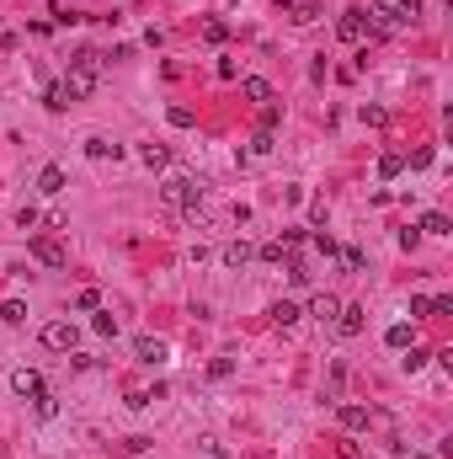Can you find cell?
I'll return each instance as SVG.
<instances>
[{
	"label": "cell",
	"instance_id": "f546056e",
	"mask_svg": "<svg viewBox=\"0 0 453 459\" xmlns=\"http://www.w3.org/2000/svg\"><path fill=\"white\" fill-rule=\"evenodd\" d=\"M389 347H411V326H389Z\"/></svg>",
	"mask_w": 453,
	"mask_h": 459
},
{
	"label": "cell",
	"instance_id": "4316f807",
	"mask_svg": "<svg viewBox=\"0 0 453 459\" xmlns=\"http://www.w3.org/2000/svg\"><path fill=\"white\" fill-rule=\"evenodd\" d=\"M288 278H294V283H310V267L298 262V256H288Z\"/></svg>",
	"mask_w": 453,
	"mask_h": 459
},
{
	"label": "cell",
	"instance_id": "7402d4cb",
	"mask_svg": "<svg viewBox=\"0 0 453 459\" xmlns=\"http://www.w3.org/2000/svg\"><path fill=\"white\" fill-rule=\"evenodd\" d=\"M166 118H171V129H192V123H198V118H192V107H171Z\"/></svg>",
	"mask_w": 453,
	"mask_h": 459
},
{
	"label": "cell",
	"instance_id": "e0dca14e",
	"mask_svg": "<svg viewBox=\"0 0 453 459\" xmlns=\"http://www.w3.org/2000/svg\"><path fill=\"white\" fill-rule=\"evenodd\" d=\"M400 171H406V160H400V155H379V177L384 181H394Z\"/></svg>",
	"mask_w": 453,
	"mask_h": 459
},
{
	"label": "cell",
	"instance_id": "7a4b0ae2",
	"mask_svg": "<svg viewBox=\"0 0 453 459\" xmlns=\"http://www.w3.org/2000/svg\"><path fill=\"white\" fill-rule=\"evenodd\" d=\"M160 198H166V208H181V214H192V208L203 203V187H198V181L192 177H166V187H160Z\"/></svg>",
	"mask_w": 453,
	"mask_h": 459
},
{
	"label": "cell",
	"instance_id": "484cf974",
	"mask_svg": "<svg viewBox=\"0 0 453 459\" xmlns=\"http://www.w3.org/2000/svg\"><path fill=\"white\" fill-rule=\"evenodd\" d=\"M96 331H102V337H118V315H112V310L96 315Z\"/></svg>",
	"mask_w": 453,
	"mask_h": 459
},
{
	"label": "cell",
	"instance_id": "ffe728a7",
	"mask_svg": "<svg viewBox=\"0 0 453 459\" xmlns=\"http://www.w3.org/2000/svg\"><path fill=\"white\" fill-rule=\"evenodd\" d=\"M0 321H11V326H22V321H27V304H22V299H6V310H0Z\"/></svg>",
	"mask_w": 453,
	"mask_h": 459
},
{
	"label": "cell",
	"instance_id": "7c38bea8",
	"mask_svg": "<svg viewBox=\"0 0 453 459\" xmlns=\"http://www.w3.org/2000/svg\"><path fill=\"white\" fill-rule=\"evenodd\" d=\"M37 193H64V166H43V177H37Z\"/></svg>",
	"mask_w": 453,
	"mask_h": 459
},
{
	"label": "cell",
	"instance_id": "277c9868",
	"mask_svg": "<svg viewBox=\"0 0 453 459\" xmlns=\"http://www.w3.org/2000/svg\"><path fill=\"white\" fill-rule=\"evenodd\" d=\"M75 342H80V331H75L70 321H54V326H43V347H48V352H75Z\"/></svg>",
	"mask_w": 453,
	"mask_h": 459
},
{
	"label": "cell",
	"instance_id": "2e32d148",
	"mask_svg": "<svg viewBox=\"0 0 453 459\" xmlns=\"http://www.w3.org/2000/svg\"><path fill=\"white\" fill-rule=\"evenodd\" d=\"M139 160H144L150 171H160V166H166L171 155H166V145H144V150H139Z\"/></svg>",
	"mask_w": 453,
	"mask_h": 459
},
{
	"label": "cell",
	"instance_id": "836d02e7",
	"mask_svg": "<svg viewBox=\"0 0 453 459\" xmlns=\"http://www.w3.org/2000/svg\"><path fill=\"white\" fill-rule=\"evenodd\" d=\"M208 459H224V448H208Z\"/></svg>",
	"mask_w": 453,
	"mask_h": 459
},
{
	"label": "cell",
	"instance_id": "8992f818",
	"mask_svg": "<svg viewBox=\"0 0 453 459\" xmlns=\"http://www.w3.org/2000/svg\"><path fill=\"white\" fill-rule=\"evenodd\" d=\"M11 390H16V395H43V374H37V369H16Z\"/></svg>",
	"mask_w": 453,
	"mask_h": 459
},
{
	"label": "cell",
	"instance_id": "ac0fdd59",
	"mask_svg": "<svg viewBox=\"0 0 453 459\" xmlns=\"http://www.w3.org/2000/svg\"><path fill=\"white\" fill-rule=\"evenodd\" d=\"M283 256H294V246H288V241H267L262 246V262H283Z\"/></svg>",
	"mask_w": 453,
	"mask_h": 459
},
{
	"label": "cell",
	"instance_id": "44dd1931",
	"mask_svg": "<svg viewBox=\"0 0 453 459\" xmlns=\"http://www.w3.org/2000/svg\"><path fill=\"white\" fill-rule=\"evenodd\" d=\"M421 230H427V235H448V214H427V219H421Z\"/></svg>",
	"mask_w": 453,
	"mask_h": 459
},
{
	"label": "cell",
	"instance_id": "603a6c76",
	"mask_svg": "<svg viewBox=\"0 0 453 459\" xmlns=\"http://www.w3.org/2000/svg\"><path fill=\"white\" fill-rule=\"evenodd\" d=\"M208 374H214V379H229V374H235V358H214V363H208Z\"/></svg>",
	"mask_w": 453,
	"mask_h": 459
},
{
	"label": "cell",
	"instance_id": "ba28073f",
	"mask_svg": "<svg viewBox=\"0 0 453 459\" xmlns=\"http://www.w3.org/2000/svg\"><path fill=\"white\" fill-rule=\"evenodd\" d=\"M336 417H342V427H346V433H363V427H368V406H352V400H346V406L336 411Z\"/></svg>",
	"mask_w": 453,
	"mask_h": 459
},
{
	"label": "cell",
	"instance_id": "30bf717a",
	"mask_svg": "<svg viewBox=\"0 0 453 459\" xmlns=\"http://www.w3.org/2000/svg\"><path fill=\"white\" fill-rule=\"evenodd\" d=\"M85 155H91V160H118V145H112V139H107V133H91V139H85Z\"/></svg>",
	"mask_w": 453,
	"mask_h": 459
},
{
	"label": "cell",
	"instance_id": "e575fe53",
	"mask_svg": "<svg viewBox=\"0 0 453 459\" xmlns=\"http://www.w3.org/2000/svg\"><path fill=\"white\" fill-rule=\"evenodd\" d=\"M411 459H432V454H411Z\"/></svg>",
	"mask_w": 453,
	"mask_h": 459
},
{
	"label": "cell",
	"instance_id": "d6a6232c",
	"mask_svg": "<svg viewBox=\"0 0 453 459\" xmlns=\"http://www.w3.org/2000/svg\"><path fill=\"white\" fill-rule=\"evenodd\" d=\"M75 304H80V310H96V304H102V294H96V289H80V299H75Z\"/></svg>",
	"mask_w": 453,
	"mask_h": 459
},
{
	"label": "cell",
	"instance_id": "3957f363",
	"mask_svg": "<svg viewBox=\"0 0 453 459\" xmlns=\"http://www.w3.org/2000/svg\"><path fill=\"white\" fill-rule=\"evenodd\" d=\"M32 256L43 267H64V262H70V246H64L59 235H32Z\"/></svg>",
	"mask_w": 453,
	"mask_h": 459
},
{
	"label": "cell",
	"instance_id": "9c48e42d",
	"mask_svg": "<svg viewBox=\"0 0 453 459\" xmlns=\"http://www.w3.org/2000/svg\"><path fill=\"white\" fill-rule=\"evenodd\" d=\"M336 32H342L346 43H358V37H363V11H358V6H352V11H342V22H336Z\"/></svg>",
	"mask_w": 453,
	"mask_h": 459
},
{
	"label": "cell",
	"instance_id": "4dcf8cb0",
	"mask_svg": "<svg viewBox=\"0 0 453 459\" xmlns=\"http://www.w3.org/2000/svg\"><path fill=\"white\" fill-rule=\"evenodd\" d=\"M294 11H298L294 22H315V16H320V6H315V0H304V6H294Z\"/></svg>",
	"mask_w": 453,
	"mask_h": 459
},
{
	"label": "cell",
	"instance_id": "4fadbf2b",
	"mask_svg": "<svg viewBox=\"0 0 453 459\" xmlns=\"http://www.w3.org/2000/svg\"><path fill=\"white\" fill-rule=\"evenodd\" d=\"M294 321H298V304L294 299H277L272 304V326H294Z\"/></svg>",
	"mask_w": 453,
	"mask_h": 459
},
{
	"label": "cell",
	"instance_id": "52a82bcc",
	"mask_svg": "<svg viewBox=\"0 0 453 459\" xmlns=\"http://www.w3.org/2000/svg\"><path fill=\"white\" fill-rule=\"evenodd\" d=\"M133 352H139V363H166V342H160V337H139Z\"/></svg>",
	"mask_w": 453,
	"mask_h": 459
},
{
	"label": "cell",
	"instance_id": "8fae6325",
	"mask_svg": "<svg viewBox=\"0 0 453 459\" xmlns=\"http://www.w3.org/2000/svg\"><path fill=\"white\" fill-rule=\"evenodd\" d=\"M240 91H246V102H272V85H267L262 75H246V81H240Z\"/></svg>",
	"mask_w": 453,
	"mask_h": 459
},
{
	"label": "cell",
	"instance_id": "d6986e66",
	"mask_svg": "<svg viewBox=\"0 0 453 459\" xmlns=\"http://www.w3.org/2000/svg\"><path fill=\"white\" fill-rule=\"evenodd\" d=\"M224 262H229V267H246V262H250V246H246V241L224 246Z\"/></svg>",
	"mask_w": 453,
	"mask_h": 459
},
{
	"label": "cell",
	"instance_id": "f1b7e54d",
	"mask_svg": "<svg viewBox=\"0 0 453 459\" xmlns=\"http://www.w3.org/2000/svg\"><path fill=\"white\" fill-rule=\"evenodd\" d=\"M277 118H283V107H272V102H267V107H262V129L272 133V129H277Z\"/></svg>",
	"mask_w": 453,
	"mask_h": 459
},
{
	"label": "cell",
	"instance_id": "5bb4252c",
	"mask_svg": "<svg viewBox=\"0 0 453 459\" xmlns=\"http://www.w3.org/2000/svg\"><path fill=\"white\" fill-rule=\"evenodd\" d=\"M336 310H342V299H331V294H320V299L310 304V315H315V321H336Z\"/></svg>",
	"mask_w": 453,
	"mask_h": 459
},
{
	"label": "cell",
	"instance_id": "9a60e30c",
	"mask_svg": "<svg viewBox=\"0 0 453 459\" xmlns=\"http://www.w3.org/2000/svg\"><path fill=\"white\" fill-rule=\"evenodd\" d=\"M43 107H48V112H64V107H70V97H64V85H59V81L43 91Z\"/></svg>",
	"mask_w": 453,
	"mask_h": 459
},
{
	"label": "cell",
	"instance_id": "1f68e13d",
	"mask_svg": "<svg viewBox=\"0 0 453 459\" xmlns=\"http://www.w3.org/2000/svg\"><path fill=\"white\" fill-rule=\"evenodd\" d=\"M432 358V352L427 347H411V358H406V369H411V374H416V369H421V363H427Z\"/></svg>",
	"mask_w": 453,
	"mask_h": 459
},
{
	"label": "cell",
	"instance_id": "5b68a950",
	"mask_svg": "<svg viewBox=\"0 0 453 459\" xmlns=\"http://www.w3.org/2000/svg\"><path fill=\"white\" fill-rule=\"evenodd\" d=\"M336 331H342V337H358L363 331V304H342V310H336Z\"/></svg>",
	"mask_w": 453,
	"mask_h": 459
},
{
	"label": "cell",
	"instance_id": "6da1fadb",
	"mask_svg": "<svg viewBox=\"0 0 453 459\" xmlns=\"http://www.w3.org/2000/svg\"><path fill=\"white\" fill-rule=\"evenodd\" d=\"M102 64H107V59H102L96 49H80V54L70 59V75L59 81V85H64V97H70V102L91 97V91H96V81H102Z\"/></svg>",
	"mask_w": 453,
	"mask_h": 459
},
{
	"label": "cell",
	"instance_id": "d4e9b609",
	"mask_svg": "<svg viewBox=\"0 0 453 459\" xmlns=\"http://www.w3.org/2000/svg\"><path fill=\"white\" fill-rule=\"evenodd\" d=\"M203 37H208V43H224L229 27H224V22H203Z\"/></svg>",
	"mask_w": 453,
	"mask_h": 459
},
{
	"label": "cell",
	"instance_id": "cb8c5ba5",
	"mask_svg": "<svg viewBox=\"0 0 453 459\" xmlns=\"http://www.w3.org/2000/svg\"><path fill=\"white\" fill-rule=\"evenodd\" d=\"M32 406H37V417H54V411H59V400L43 390V395H32Z\"/></svg>",
	"mask_w": 453,
	"mask_h": 459
},
{
	"label": "cell",
	"instance_id": "d590c367",
	"mask_svg": "<svg viewBox=\"0 0 453 459\" xmlns=\"http://www.w3.org/2000/svg\"><path fill=\"white\" fill-rule=\"evenodd\" d=\"M384 6H400V0H384Z\"/></svg>",
	"mask_w": 453,
	"mask_h": 459
},
{
	"label": "cell",
	"instance_id": "83f0119b",
	"mask_svg": "<svg viewBox=\"0 0 453 459\" xmlns=\"http://www.w3.org/2000/svg\"><path fill=\"white\" fill-rule=\"evenodd\" d=\"M342 267H346V273H363V251H352V246H346V251H342Z\"/></svg>",
	"mask_w": 453,
	"mask_h": 459
}]
</instances>
